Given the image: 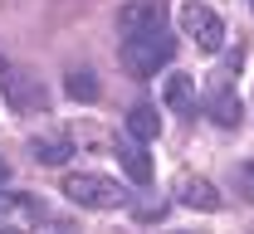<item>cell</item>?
<instances>
[{"label": "cell", "instance_id": "4", "mask_svg": "<svg viewBox=\"0 0 254 234\" xmlns=\"http://www.w3.org/2000/svg\"><path fill=\"white\" fill-rule=\"evenodd\" d=\"M44 220V205L20 190H0V234H30Z\"/></svg>", "mask_w": 254, "mask_h": 234}, {"label": "cell", "instance_id": "6", "mask_svg": "<svg viewBox=\"0 0 254 234\" xmlns=\"http://www.w3.org/2000/svg\"><path fill=\"white\" fill-rule=\"evenodd\" d=\"M176 200L181 205H190V210H205V215H215L225 205V195L215 190V181H205V176H176Z\"/></svg>", "mask_w": 254, "mask_h": 234}, {"label": "cell", "instance_id": "15", "mask_svg": "<svg viewBox=\"0 0 254 234\" xmlns=\"http://www.w3.org/2000/svg\"><path fill=\"white\" fill-rule=\"evenodd\" d=\"M235 181H240V190H245V200H254V161H245Z\"/></svg>", "mask_w": 254, "mask_h": 234}, {"label": "cell", "instance_id": "13", "mask_svg": "<svg viewBox=\"0 0 254 234\" xmlns=\"http://www.w3.org/2000/svg\"><path fill=\"white\" fill-rule=\"evenodd\" d=\"M64 88H68V98H78V102H98V78H93V68H73V73L64 78Z\"/></svg>", "mask_w": 254, "mask_h": 234}, {"label": "cell", "instance_id": "2", "mask_svg": "<svg viewBox=\"0 0 254 234\" xmlns=\"http://www.w3.org/2000/svg\"><path fill=\"white\" fill-rule=\"evenodd\" d=\"M64 195L73 205H83V210H118L127 200L123 186L113 181V176H98V171H73V176H64Z\"/></svg>", "mask_w": 254, "mask_h": 234}, {"label": "cell", "instance_id": "17", "mask_svg": "<svg viewBox=\"0 0 254 234\" xmlns=\"http://www.w3.org/2000/svg\"><path fill=\"white\" fill-rule=\"evenodd\" d=\"M176 234H190V230H176Z\"/></svg>", "mask_w": 254, "mask_h": 234}, {"label": "cell", "instance_id": "8", "mask_svg": "<svg viewBox=\"0 0 254 234\" xmlns=\"http://www.w3.org/2000/svg\"><path fill=\"white\" fill-rule=\"evenodd\" d=\"M113 156L123 161V171H127V181H132V186H152V156H147L137 141H118V146H113Z\"/></svg>", "mask_w": 254, "mask_h": 234}, {"label": "cell", "instance_id": "16", "mask_svg": "<svg viewBox=\"0 0 254 234\" xmlns=\"http://www.w3.org/2000/svg\"><path fill=\"white\" fill-rule=\"evenodd\" d=\"M5 176H10V166H5V161H0V181H5Z\"/></svg>", "mask_w": 254, "mask_h": 234}, {"label": "cell", "instance_id": "18", "mask_svg": "<svg viewBox=\"0 0 254 234\" xmlns=\"http://www.w3.org/2000/svg\"><path fill=\"white\" fill-rule=\"evenodd\" d=\"M250 5H254V0H250Z\"/></svg>", "mask_w": 254, "mask_h": 234}, {"label": "cell", "instance_id": "12", "mask_svg": "<svg viewBox=\"0 0 254 234\" xmlns=\"http://www.w3.org/2000/svg\"><path fill=\"white\" fill-rule=\"evenodd\" d=\"M68 151H73L68 137H34V141H30V156L39 161V166H64Z\"/></svg>", "mask_w": 254, "mask_h": 234}, {"label": "cell", "instance_id": "10", "mask_svg": "<svg viewBox=\"0 0 254 234\" xmlns=\"http://www.w3.org/2000/svg\"><path fill=\"white\" fill-rule=\"evenodd\" d=\"M210 122L225 127V132H230V127H240V122H245V102H240V93L220 88V93L210 98Z\"/></svg>", "mask_w": 254, "mask_h": 234}, {"label": "cell", "instance_id": "1", "mask_svg": "<svg viewBox=\"0 0 254 234\" xmlns=\"http://www.w3.org/2000/svg\"><path fill=\"white\" fill-rule=\"evenodd\" d=\"M171 54H176V34L157 25V30H137V34H123V64L132 78H152L157 68L171 64Z\"/></svg>", "mask_w": 254, "mask_h": 234}, {"label": "cell", "instance_id": "7", "mask_svg": "<svg viewBox=\"0 0 254 234\" xmlns=\"http://www.w3.org/2000/svg\"><path fill=\"white\" fill-rule=\"evenodd\" d=\"M166 25V0H127L118 10V30L123 34H137V30H157Z\"/></svg>", "mask_w": 254, "mask_h": 234}, {"label": "cell", "instance_id": "11", "mask_svg": "<svg viewBox=\"0 0 254 234\" xmlns=\"http://www.w3.org/2000/svg\"><path fill=\"white\" fill-rule=\"evenodd\" d=\"M127 132L137 137V141H157V132H161L157 107H152V102H137V107L127 112Z\"/></svg>", "mask_w": 254, "mask_h": 234}, {"label": "cell", "instance_id": "3", "mask_svg": "<svg viewBox=\"0 0 254 234\" xmlns=\"http://www.w3.org/2000/svg\"><path fill=\"white\" fill-rule=\"evenodd\" d=\"M181 30L190 34V44H195L200 54H215V49L225 44L220 15H215L210 5H200V0H186V5H181Z\"/></svg>", "mask_w": 254, "mask_h": 234}, {"label": "cell", "instance_id": "9", "mask_svg": "<svg viewBox=\"0 0 254 234\" xmlns=\"http://www.w3.org/2000/svg\"><path fill=\"white\" fill-rule=\"evenodd\" d=\"M161 98H166L171 112H195V78L190 73H171L166 88H161Z\"/></svg>", "mask_w": 254, "mask_h": 234}, {"label": "cell", "instance_id": "5", "mask_svg": "<svg viewBox=\"0 0 254 234\" xmlns=\"http://www.w3.org/2000/svg\"><path fill=\"white\" fill-rule=\"evenodd\" d=\"M0 83H5V98H10L15 112H39V107H44V88H39L34 78H25L20 68L0 64Z\"/></svg>", "mask_w": 254, "mask_h": 234}, {"label": "cell", "instance_id": "14", "mask_svg": "<svg viewBox=\"0 0 254 234\" xmlns=\"http://www.w3.org/2000/svg\"><path fill=\"white\" fill-rule=\"evenodd\" d=\"M161 210H166V200H161V195H157V200H152V195H147V200L137 205V220H157Z\"/></svg>", "mask_w": 254, "mask_h": 234}]
</instances>
